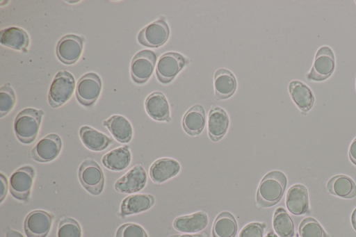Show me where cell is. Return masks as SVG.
I'll return each instance as SVG.
<instances>
[{
  "label": "cell",
  "mask_w": 356,
  "mask_h": 237,
  "mask_svg": "<svg viewBox=\"0 0 356 237\" xmlns=\"http://www.w3.org/2000/svg\"><path fill=\"white\" fill-rule=\"evenodd\" d=\"M287 185V178L280 170L268 172L258 186L256 202L259 208H268L277 204L282 198Z\"/></svg>",
  "instance_id": "1"
},
{
  "label": "cell",
  "mask_w": 356,
  "mask_h": 237,
  "mask_svg": "<svg viewBox=\"0 0 356 237\" xmlns=\"http://www.w3.org/2000/svg\"><path fill=\"white\" fill-rule=\"evenodd\" d=\"M44 112L33 108L21 111L14 121V131L17 139L24 144L32 143L37 137Z\"/></svg>",
  "instance_id": "2"
},
{
  "label": "cell",
  "mask_w": 356,
  "mask_h": 237,
  "mask_svg": "<svg viewBox=\"0 0 356 237\" xmlns=\"http://www.w3.org/2000/svg\"><path fill=\"white\" fill-rule=\"evenodd\" d=\"M75 88V79L69 72L62 70L55 76L49 88L48 102L52 108H58L72 97Z\"/></svg>",
  "instance_id": "3"
},
{
  "label": "cell",
  "mask_w": 356,
  "mask_h": 237,
  "mask_svg": "<svg viewBox=\"0 0 356 237\" xmlns=\"http://www.w3.org/2000/svg\"><path fill=\"white\" fill-rule=\"evenodd\" d=\"M78 176L81 186L91 195H100L104 186V175L99 164L88 158L80 165Z\"/></svg>",
  "instance_id": "4"
},
{
  "label": "cell",
  "mask_w": 356,
  "mask_h": 237,
  "mask_svg": "<svg viewBox=\"0 0 356 237\" xmlns=\"http://www.w3.org/2000/svg\"><path fill=\"white\" fill-rule=\"evenodd\" d=\"M188 60L179 53L170 51L163 54L159 59L156 67V75L162 83L171 82Z\"/></svg>",
  "instance_id": "5"
},
{
  "label": "cell",
  "mask_w": 356,
  "mask_h": 237,
  "mask_svg": "<svg viewBox=\"0 0 356 237\" xmlns=\"http://www.w3.org/2000/svg\"><path fill=\"white\" fill-rule=\"evenodd\" d=\"M35 174V169L31 165H24L15 170L9 180V190L12 196L20 201H27Z\"/></svg>",
  "instance_id": "6"
},
{
  "label": "cell",
  "mask_w": 356,
  "mask_h": 237,
  "mask_svg": "<svg viewBox=\"0 0 356 237\" xmlns=\"http://www.w3.org/2000/svg\"><path fill=\"white\" fill-rule=\"evenodd\" d=\"M102 85V80L97 74H85L76 84L75 93L77 101L83 106H91L99 97Z\"/></svg>",
  "instance_id": "7"
},
{
  "label": "cell",
  "mask_w": 356,
  "mask_h": 237,
  "mask_svg": "<svg viewBox=\"0 0 356 237\" xmlns=\"http://www.w3.org/2000/svg\"><path fill=\"white\" fill-rule=\"evenodd\" d=\"M156 61V54L151 50L138 51L132 58L130 73L132 80L137 84H143L152 76Z\"/></svg>",
  "instance_id": "8"
},
{
  "label": "cell",
  "mask_w": 356,
  "mask_h": 237,
  "mask_svg": "<svg viewBox=\"0 0 356 237\" xmlns=\"http://www.w3.org/2000/svg\"><path fill=\"white\" fill-rule=\"evenodd\" d=\"M170 35L165 19L161 18L147 25L138 34V42L147 47L157 48L164 44Z\"/></svg>",
  "instance_id": "9"
},
{
  "label": "cell",
  "mask_w": 356,
  "mask_h": 237,
  "mask_svg": "<svg viewBox=\"0 0 356 237\" xmlns=\"http://www.w3.org/2000/svg\"><path fill=\"white\" fill-rule=\"evenodd\" d=\"M334 68L335 59L332 50L327 46H323L317 51L307 78L315 81H323L331 76Z\"/></svg>",
  "instance_id": "10"
},
{
  "label": "cell",
  "mask_w": 356,
  "mask_h": 237,
  "mask_svg": "<svg viewBox=\"0 0 356 237\" xmlns=\"http://www.w3.org/2000/svg\"><path fill=\"white\" fill-rule=\"evenodd\" d=\"M62 145V140L58 134H48L37 142L29 152V157L40 163L50 162L58 156Z\"/></svg>",
  "instance_id": "11"
},
{
  "label": "cell",
  "mask_w": 356,
  "mask_h": 237,
  "mask_svg": "<svg viewBox=\"0 0 356 237\" xmlns=\"http://www.w3.org/2000/svg\"><path fill=\"white\" fill-rule=\"evenodd\" d=\"M83 42L84 38L77 35L68 34L63 36L56 45L57 58L65 65L75 63L82 53Z\"/></svg>",
  "instance_id": "12"
},
{
  "label": "cell",
  "mask_w": 356,
  "mask_h": 237,
  "mask_svg": "<svg viewBox=\"0 0 356 237\" xmlns=\"http://www.w3.org/2000/svg\"><path fill=\"white\" fill-rule=\"evenodd\" d=\"M53 215L43 210H35L26 217L24 223L27 237H46L51 227Z\"/></svg>",
  "instance_id": "13"
},
{
  "label": "cell",
  "mask_w": 356,
  "mask_h": 237,
  "mask_svg": "<svg viewBox=\"0 0 356 237\" xmlns=\"http://www.w3.org/2000/svg\"><path fill=\"white\" fill-rule=\"evenodd\" d=\"M147 174L140 165H136L121 177L114 184L120 193H134L141 190L146 185Z\"/></svg>",
  "instance_id": "14"
},
{
  "label": "cell",
  "mask_w": 356,
  "mask_h": 237,
  "mask_svg": "<svg viewBox=\"0 0 356 237\" xmlns=\"http://www.w3.org/2000/svg\"><path fill=\"white\" fill-rule=\"evenodd\" d=\"M229 119L227 113L222 108L212 105L207 122L208 134L212 141L222 139L227 131Z\"/></svg>",
  "instance_id": "15"
},
{
  "label": "cell",
  "mask_w": 356,
  "mask_h": 237,
  "mask_svg": "<svg viewBox=\"0 0 356 237\" xmlns=\"http://www.w3.org/2000/svg\"><path fill=\"white\" fill-rule=\"evenodd\" d=\"M287 209L293 215H300L309 212L307 188L302 184H295L289 188L286 196Z\"/></svg>",
  "instance_id": "16"
},
{
  "label": "cell",
  "mask_w": 356,
  "mask_h": 237,
  "mask_svg": "<svg viewBox=\"0 0 356 237\" xmlns=\"http://www.w3.org/2000/svg\"><path fill=\"white\" fill-rule=\"evenodd\" d=\"M145 107L148 115L154 120L169 122L170 111L168 100L161 92H154L145 99Z\"/></svg>",
  "instance_id": "17"
},
{
  "label": "cell",
  "mask_w": 356,
  "mask_h": 237,
  "mask_svg": "<svg viewBox=\"0 0 356 237\" xmlns=\"http://www.w3.org/2000/svg\"><path fill=\"white\" fill-rule=\"evenodd\" d=\"M180 169V164L175 159L161 158L152 164L149 168V176L154 183H161L176 176Z\"/></svg>",
  "instance_id": "18"
},
{
  "label": "cell",
  "mask_w": 356,
  "mask_h": 237,
  "mask_svg": "<svg viewBox=\"0 0 356 237\" xmlns=\"http://www.w3.org/2000/svg\"><path fill=\"white\" fill-rule=\"evenodd\" d=\"M213 85L216 99L223 100L234 95L237 82L232 72L225 68H220L214 74Z\"/></svg>",
  "instance_id": "19"
},
{
  "label": "cell",
  "mask_w": 356,
  "mask_h": 237,
  "mask_svg": "<svg viewBox=\"0 0 356 237\" xmlns=\"http://www.w3.org/2000/svg\"><path fill=\"white\" fill-rule=\"evenodd\" d=\"M206 123V114L204 107L195 104L184 114L182 127L184 131L191 136H197L203 131Z\"/></svg>",
  "instance_id": "20"
},
{
  "label": "cell",
  "mask_w": 356,
  "mask_h": 237,
  "mask_svg": "<svg viewBox=\"0 0 356 237\" xmlns=\"http://www.w3.org/2000/svg\"><path fill=\"white\" fill-rule=\"evenodd\" d=\"M0 42L3 46L26 53L30 38L24 29L12 26L1 31Z\"/></svg>",
  "instance_id": "21"
},
{
  "label": "cell",
  "mask_w": 356,
  "mask_h": 237,
  "mask_svg": "<svg viewBox=\"0 0 356 237\" xmlns=\"http://www.w3.org/2000/svg\"><path fill=\"white\" fill-rule=\"evenodd\" d=\"M208 224L205 211H200L191 215L179 216L173 221L174 228L184 233H196L203 230Z\"/></svg>",
  "instance_id": "22"
},
{
  "label": "cell",
  "mask_w": 356,
  "mask_h": 237,
  "mask_svg": "<svg viewBox=\"0 0 356 237\" xmlns=\"http://www.w3.org/2000/svg\"><path fill=\"white\" fill-rule=\"evenodd\" d=\"M326 191L343 199H352L356 196V184L349 177L338 174L329 179L325 187Z\"/></svg>",
  "instance_id": "23"
},
{
  "label": "cell",
  "mask_w": 356,
  "mask_h": 237,
  "mask_svg": "<svg viewBox=\"0 0 356 237\" xmlns=\"http://www.w3.org/2000/svg\"><path fill=\"white\" fill-rule=\"evenodd\" d=\"M114 138L121 143H127L132 138L133 129L130 122L124 116L114 115L103 122Z\"/></svg>",
  "instance_id": "24"
},
{
  "label": "cell",
  "mask_w": 356,
  "mask_h": 237,
  "mask_svg": "<svg viewBox=\"0 0 356 237\" xmlns=\"http://www.w3.org/2000/svg\"><path fill=\"white\" fill-rule=\"evenodd\" d=\"M290 95L302 113L308 112L314 104V96L311 89L300 81H292L289 84Z\"/></svg>",
  "instance_id": "25"
},
{
  "label": "cell",
  "mask_w": 356,
  "mask_h": 237,
  "mask_svg": "<svg viewBox=\"0 0 356 237\" xmlns=\"http://www.w3.org/2000/svg\"><path fill=\"white\" fill-rule=\"evenodd\" d=\"M154 197L150 194H136L127 197L120 206V214L127 216L149 209L154 204Z\"/></svg>",
  "instance_id": "26"
},
{
  "label": "cell",
  "mask_w": 356,
  "mask_h": 237,
  "mask_svg": "<svg viewBox=\"0 0 356 237\" xmlns=\"http://www.w3.org/2000/svg\"><path fill=\"white\" fill-rule=\"evenodd\" d=\"M79 136L86 147L94 152L104 150L113 142L108 136L88 126L80 128Z\"/></svg>",
  "instance_id": "27"
},
{
  "label": "cell",
  "mask_w": 356,
  "mask_h": 237,
  "mask_svg": "<svg viewBox=\"0 0 356 237\" xmlns=\"http://www.w3.org/2000/svg\"><path fill=\"white\" fill-rule=\"evenodd\" d=\"M131 159L129 148L124 145L104 154L102 163L107 169L118 172L127 168L131 162Z\"/></svg>",
  "instance_id": "28"
},
{
  "label": "cell",
  "mask_w": 356,
  "mask_h": 237,
  "mask_svg": "<svg viewBox=\"0 0 356 237\" xmlns=\"http://www.w3.org/2000/svg\"><path fill=\"white\" fill-rule=\"evenodd\" d=\"M238 225L234 216L222 211L216 217L212 227L213 237H235Z\"/></svg>",
  "instance_id": "29"
},
{
  "label": "cell",
  "mask_w": 356,
  "mask_h": 237,
  "mask_svg": "<svg viewBox=\"0 0 356 237\" xmlns=\"http://www.w3.org/2000/svg\"><path fill=\"white\" fill-rule=\"evenodd\" d=\"M273 229L280 237H293L295 234L293 222L282 207H278L274 213L273 218Z\"/></svg>",
  "instance_id": "30"
},
{
  "label": "cell",
  "mask_w": 356,
  "mask_h": 237,
  "mask_svg": "<svg viewBox=\"0 0 356 237\" xmlns=\"http://www.w3.org/2000/svg\"><path fill=\"white\" fill-rule=\"evenodd\" d=\"M298 232L300 237H330L321 224L312 217L305 218L302 220Z\"/></svg>",
  "instance_id": "31"
},
{
  "label": "cell",
  "mask_w": 356,
  "mask_h": 237,
  "mask_svg": "<svg viewBox=\"0 0 356 237\" xmlns=\"http://www.w3.org/2000/svg\"><path fill=\"white\" fill-rule=\"evenodd\" d=\"M15 93L10 83H6L0 88V117L6 115L14 107Z\"/></svg>",
  "instance_id": "32"
},
{
  "label": "cell",
  "mask_w": 356,
  "mask_h": 237,
  "mask_svg": "<svg viewBox=\"0 0 356 237\" xmlns=\"http://www.w3.org/2000/svg\"><path fill=\"white\" fill-rule=\"evenodd\" d=\"M57 237H81L80 224L74 218H63L58 224Z\"/></svg>",
  "instance_id": "33"
},
{
  "label": "cell",
  "mask_w": 356,
  "mask_h": 237,
  "mask_svg": "<svg viewBox=\"0 0 356 237\" xmlns=\"http://www.w3.org/2000/svg\"><path fill=\"white\" fill-rule=\"evenodd\" d=\"M115 237H148L145 229L136 223L121 225L115 233Z\"/></svg>",
  "instance_id": "34"
},
{
  "label": "cell",
  "mask_w": 356,
  "mask_h": 237,
  "mask_svg": "<svg viewBox=\"0 0 356 237\" xmlns=\"http://www.w3.org/2000/svg\"><path fill=\"white\" fill-rule=\"evenodd\" d=\"M265 227V223L250 222L241 230L238 237H263Z\"/></svg>",
  "instance_id": "35"
},
{
  "label": "cell",
  "mask_w": 356,
  "mask_h": 237,
  "mask_svg": "<svg viewBox=\"0 0 356 237\" xmlns=\"http://www.w3.org/2000/svg\"><path fill=\"white\" fill-rule=\"evenodd\" d=\"M8 188V183L6 177L0 173V203H1L6 197Z\"/></svg>",
  "instance_id": "36"
},
{
  "label": "cell",
  "mask_w": 356,
  "mask_h": 237,
  "mask_svg": "<svg viewBox=\"0 0 356 237\" xmlns=\"http://www.w3.org/2000/svg\"><path fill=\"white\" fill-rule=\"evenodd\" d=\"M348 156L351 162L356 165V138L353 140L349 147Z\"/></svg>",
  "instance_id": "37"
},
{
  "label": "cell",
  "mask_w": 356,
  "mask_h": 237,
  "mask_svg": "<svg viewBox=\"0 0 356 237\" xmlns=\"http://www.w3.org/2000/svg\"><path fill=\"white\" fill-rule=\"evenodd\" d=\"M168 237H207V235L206 233L195 234H174V235H171Z\"/></svg>",
  "instance_id": "38"
},
{
  "label": "cell",
  "mask_w": 356,
  "mask_h": 237,
  "mask_svg": "<svg viewBox=\"0 0 356 237\" xmlns=\"http://www.w3.org/2000/svg\"><path fill=\"white\" fill-rule=\"evenodd\" d=\"M6 237H24V236L17 231L7 228L6 231Z\"/></svg>",
  "instance_id": "39"
},
{
  "label": "cell",
  "mask_w": 356,
  "mask_h": 237,
  "mask_svg": "<svg viewBox=\"0 0 356 237\" xmlns=\"http://www.w3.org/2000/svg\"><path fill=\"white\" fill-rule=\"evenodd\" d=\"M351 223L353 229L356 231V208L353 211L352 215H351Z\"/></svg>",
  "instance_id": "40"
},
{
  "label": "cell",
  "mask_w": 356,
  "mask_h": 237,
  "mask_svg": "<svg viewBox=\"0 0 356 237\" xmlns=\"http://www.w3.org/2000/svg\"><path fill=\"white\" fill-rule=\"evenodd\" d=\"M265 237H277V236L273 231H270L267 233Z\"/></svg>",
  "instance_id": "41"
},
{
  "label": "cell",
  "mask_w": 356,
  "mask_h": 237,
  "mask_svg": "<svg viewBox=\"0 0 356 237\" xmlns=\"http://www.w3.org/2000/svg\"><path fill=\"white\" fill-rule=\"evenodd\" d=\"M296 237H298V236H296Z\"/></svg>",
  "instance_id": "42"
},
{
  "label": "cell",
  "mask_w": 356,
  "mask_h": 237,
  "mask_svg": "<svg viewBox=\"0 0 356 237\" xmlns=\"http://www.w3.org/2000/svg\"><path fill=\"white\" fill-rule=\"evenodd\" d=\"M356 2V1H355Z\"/></svg>",
  "instance_id": "43"
}]
</instances>
